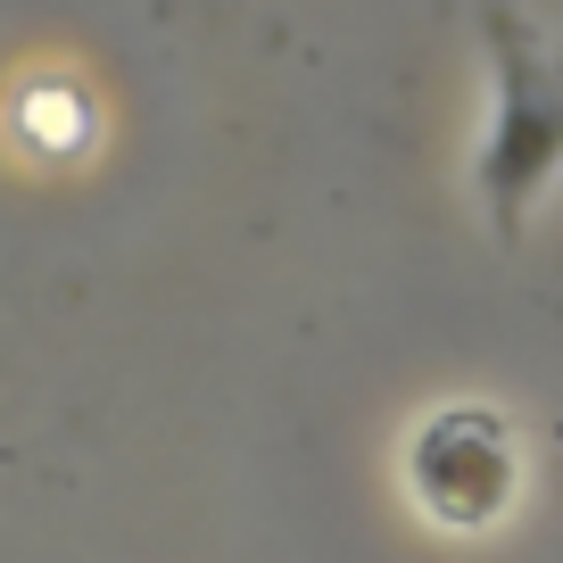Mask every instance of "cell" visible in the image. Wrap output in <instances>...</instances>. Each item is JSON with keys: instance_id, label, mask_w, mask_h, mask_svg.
I'll list each match as a JSON object with an SVG mask.
<instances>
[{"instance_id": "cell-1", "label": "cell", "mask_w": 563, "mask_h": 563, "mask_svg": "<svg viewBox=\"0 0 563 563\" xmlns=\"http://www.w3.org/2000/svg\"><path fill=\"white\" fill-rule=\"evenodd\" d=\"M489 150H481V199L497 208V224L530 208L563 166V34L522 9H489Z\"/></svg>"}, {"instance_id": "cell-2", "label": "cell", "mask_w": 563, "mask_h": 563, "mask_svg": "<svg viewBox=\"0 0 563 563\" xmlns=\"http://www.w3.org/2000/svg\"><path fill=\"white\" fill-rule=\"evenodd\" d=\"M406 489L440 530H489L522 489V448H514L497 406H440L406 440Z\"/></svg>"}]
</instances>
